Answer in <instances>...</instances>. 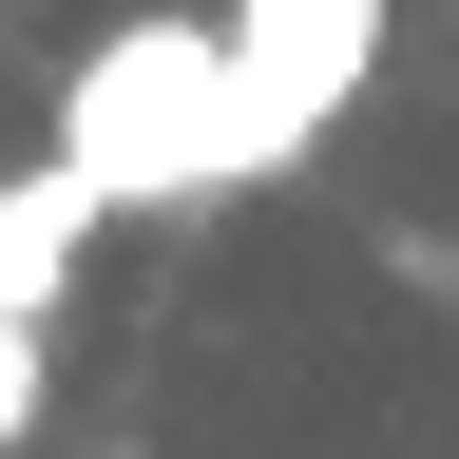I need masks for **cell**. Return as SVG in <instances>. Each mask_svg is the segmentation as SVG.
I'll list each match as a JSON object with an SVG mask.
<instances>
[{"instance_id": "obj_3", "label": "cell", "mask_w": 459, "mask_h": 459, "mask_svg": "<svg viewBox=\"0 0 459 459\" xmlns=\"http://www.w3.org/2000/svg\"><path fill=\"white\" fill-rule=\"evenodd\" d=\"M39 325H57V307H20V287H0V459L39 440Z\"/></svg>"}, {"instance_id": "obj_1", "label": "cell", "mask_w": 459, "mask_h": 459, "mask_svg": "<svg viewBox=\"0 0 459 459\" xmlns=\"http://www.w3.org/2000/svg\"><path fill=\"white\" fill-rule=\"evenodd\" d=\"M57 172L96 211H192L249 172V77H230V20H115L77 77H57Z\"/></svg>"}, {"instance_id": "obj_2", "label": "cell", "mask_w": 459, "mask_h": 459, "mask_svg": "<svg viewBox=\"0 0 459 459\" xmlns=\"http://www.w3.org/2000/svg\"><path fill=\"white\" fill-rule=\"evenodd\" d=\"M211 20H230V77H249V172H287L383 57V0H211Z\"/></svg>"}]
</instances>
